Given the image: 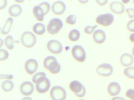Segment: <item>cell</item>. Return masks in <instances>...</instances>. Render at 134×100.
Masks as SVG:
<instances>
[{"label":"cell","instance_id":"cell-1","mask_svg":"<svg viewBox=\"0 0 134 100\" xmlns=\"http://www.w3.org/2000/svg\"><path fill=\"white\" fill-rule=\"evenodd\" d=\"M43 65L44 67L52 74H57L61 70V66L54 56L46 57L44 61Z\"/></svg>","mask_w":134,"mask_h":100},{"label":"cell","instance_id":"cell-2","mask_svg":"<svg viewBox=\"0 0 134 100\" xmlns=\"http://www.w3.org/2000/svg\"><path fill=\"white\" fill-rule=\"evenodd\" d=\"M69 88L71 91L74 92L75 95L78 97H83L86 94L85 87L78 80L72 81L70 84Z\"/></svg>","mask_w":134,"mask_h":100},{"label":"cell","instance_id":"cell-3","mask_svg":"<svg viewBox=\"0 0 134 100\" xmlns=\"http://www.w3.org/2000/svg\"><path fill=\"white\" fill-rule=\"evenodd\" d=\"M51 82L49 79L45 76L40 77L36 83V89L41 94L46 93L50 89Z\"/></svg>","mask_w":134,"mask_h":100},{"label":"cell","instance_id":"cell-4","mask_svg":"<svg viewBox=\"0 0 134 100\" xmlns=\"http://www.w3.org/2000/svg\"><path fill=\"white\" fill-rule=\"evenodd\" d=\"M50 96L52 100H65L66 97V91L61 86H55L51 90Z\"/></svg>","mask_w":134,"mask_h":100},{"label":"cell","instance_id":"cell-5","mask_svg":"<svg viewBox=\"0 0 134 100\" xmlns=\"http://www.w3.org/2000/svg\"><path fill=\"white\" fill-rule=\"evenodd\" d=\"M21 41L25 47L27 48H31L36 44V38L32 32L25 31L22 35Z\"/></svg>","mask_w":134,"mask_h":100},{"label":"cell","instance_id":"cell-6","mask_svg":"<svg viewBox=\"0 0 134 100\" xmlns=\"http://www.w3.org/2000/svg\"><path fill=\"white\" fill-rule=\"evenodd\" d=\"M63 26L62 21L60 19L54 18L49 22L47 26V31L51 34L58 33Z\"/></svg>","mask_w":134,"mask_h":100},{"label":"cell","instance_id":"cell-7","mask_svg":"<svg viewBox=\"0 0 134 100\" xmlns=\"http://www.w3.org/2000/svg\"><path fill=\"white\" fill-rule=\"evenodd\" d=\"M98 24L104 27L109 26L114 21V16L110 13L101 14L97 16L96 20Z\"/></svg>","mask_w":134,"mask_h":100},{"label":"cell","instance_id":"cell-8","mask_svg":"<svg viewBox=\"0 0 134 100\" xmlns=\"http://www.w3.org/2000/svg\"><path fill=\"white\" fill-rule=\"evenodd\" d=\"M72 53L74 58L78 61L83 62L86 58L85 50L82 46L76 45L72 48Z\"/></svg>","mask_w":134,"mask_h":100},{"label":"cell","instance_id":"cell-9","mask_svg":"<svg viewBox=\"0 0 134 100\" xmlns=\"http://www.w3.org/2000/svg\"><path fill=\"white\" fill-rule=\"evenodd\" d=\"M96 71L99 76L107 77L112 75L113 72V68L110 64L103 63L98 66Z\"/></svg>","mask_w":134,"mask_h":100},{"label":"cell","instance_id":"cell-10","mask_svg":"<svg viewBox=\"0 0 134 100\" xmlns=\"http://www.w3.org/2000/svg\"><path fill=\"white\" fill-rule=\"evenodd\" d=\"M48 49L51 53L54 54H59L63 50L62 44L58 41L52 40L49 41L47 44Z\"/></svg>","mask_w":134,"mask_h":100},{"label":"cell","instance_id":"cell-11","mask_svg":"<svg viewBox=\"0 0 134 100\" xmlns=\"http://www.w3.org/2000/svg\"><path fill=\"white\" fill-rule=\"evenodd\" d=\"M38 67L37 61L33 59H30L26 62L25 69L27 73L32 75L35 73Z\"/></svg>","mask_w":134,"mask_h":100},{"label":"cell","instance_id":"cell-12","mask_svg":"<svg viewBox=\"0 0 134 100\" xmlns=\"http://www.w3.org/2000/svg\"><path fill=\"white\" fill-rule=\"evenodd\" d=\"M34 89L33 84L30 81L23 82L20 86V91L25 96L31 95L34 92Z\"/></svg>","mask_w":134,"mask_h":100},{"label":"cell","instance_id":"cell-13","mask_svg":"<svg viewBox=\"0 0 134 100\" xmlns=\"http://www.w3.org/2000/svg\"><path fill=\"white\" fill-rule=\"evenodd\" d=\"M110 10L117 15L123 14L125 9L124 5L120 2L115 1L111 2L110 5Z\"/></svg>","mask_w":134,"mask_h":100},{"label":"cell","instance_id":"cell-14","mask_svg":"<svg viewBox=\"0 0 134 100\" xmlns=\"http://www.w3.org/2000/svg\"><path fill=\"white\" fill-rule=\"evenodd\" d=\"M65 9V4L62 1L55 2L52 6V11L55 15H62L64 12Z\"/></svg>","mask_w":134,"mask_h":100},{"label":"cell","instance_id":"cell-15","mask_svg":"<svg viewBox=\"0 0 134 100\" xmlns=\"http://www.w3.org/2000/svg\"><path fill=\"white\" fill-rule=\"evenodd\" d=\"M92 37L94 41L99 44L104 43L106 39L105 33L101 29L96 30L93 33Z\"/></svg>","mask_w":134,"mask_h":100},{"label":"cell","instance_id":"cell-16","mask_svg":"<svg viewBox=\"0 0 134 100\" xmlns=\"http://www.w3.org/2000/svg\"><path fill=\"white\" fill-rule=\"evenodd\" d=\"M121 86L119 83L117 82L110 83L107 87V91L109 94L111 96H115L118 95L121 91Z\"/></svg>","mask_w":134,"mask_h":100},{"label":"cell","instance_id":"cell-17","mask_svg":"<svg viewBox=\"0 0 134 100\" xmlns=\"http://www.w3.org/2000/svg\"><path fill=\"white\" fill-rule=\"evenodd\" d=\"M120 61L121 64L123 66L127 67L133 64L134 63V58L130 54L127 53H124L121 56Z\"/></svg>","mask_w":134,"mask_h":100},{"label":"cell","instance_id":"cell-18","mask_svg":"<svg viewBox=\"0 0 134 100\" xmlns=\"http://www.w3.org/2000/svg\"><path fill=\"white\" fill-rule=\"evenodd\" d=\"M8 11L10 15L17 17L21 15L22 11V9L19 5L15 4L10 7Z\"/></svg>","mask_w":134,"mask_h":100},{"label":"cell","instance_id":"cell-19","mask_svg":"<svg viewBox=\"0 0 134 100\" xmlns=\"http://www.w3.org/2000/svg\"><path fill=\"white\" fill-rule=\"evenodd\" d=\"M33 12L37 20L40 22H42L43 20L44 12L41 7L39 5L34 6L33 9Z\"/></svg>","mask_w":134,"mask_h":100},{"label":"cell","instance_id":"cell-20","mask_svg":"<svg viewBox=\"0 0 134 100\" xmlns=\"http://www.w3.org/2000/svg\"><path fill=\"white\" fill-rule=\"evenodd\" d=\"M33 30L34 32L39 35H42L45 33L46 29L45 26L43 24L41 23H36L33 27Z\"/></svg>","mask_w":134,"mask_h":100},{"label":"cell","instance_id":"cell-21","mask_svg":"<svg viewBox=\"0 0 134 100\" xmlns=\"http://www.w3.org/2000/svg\"><path fill=\"white\" fill-rule=\"evenodd\" d=\"M13 22V19L11 17L8 18L6 21L5 25L1 30V33L3 34L6 35L10 32Z\"/></svg>","mask_w":134,"mask_h":100},{"label":"cell","instance_id":"cell-22","mask_svg":"<svg viewBox=\"0 0 134 100\" xmlns=\"http://www.w3.org/2000/svg\"><path fill=\"white\" fill-rule=\"evenodd\" d=\"M14 85L12 81L6 80L2 83L1 87L2 89L5 92H9L13 90Z\"/></svg>","mask_w":134,"mask_h":100},{"label":"cell","instance_id":"cell-23","mask_svg":"<svg viewBox=\"0 0 134 100\" xmlns=\"http://www.w3.org/2000/svg\"><path fill=\"white\" fill-rule=\"evenodd\" d=\"M80 36V33L77 30L74 29L71 30L69 35V38L71 41H77Z\"/></svg>","mask_w":134,"mask_h":100},{"label":"cell","instance_id":"cell-24","mask_svg":"<svg viewBox=\"0 0 134 100\" xmlns=\"http://www.w3.org/2000/svg\"><path fill=\"white\" fill-rule=\"evenodd\" d=\"M14 40L13 37L10 35H8L6 37L5 39V45L7 47L9 50L14 49Z\"/></svg>","mask_w":134,"mask_h":100},{"label":"cell","instance_id":"cell-25","mask_svg":"<svg viewBox=\"0 0 134 100\" xmlns=\"http://www.w3.org/2000/svg\"><path fill=\"white\" fill-rule=\"evenodd\" d=\"M124 73L128 78L134 79V66H130L125 68L124 70Z\"/></svg>","mask_w":134,"mask_h":100},{"label":"cell","instance_id":"cell-26","mask_svg":"<svg viewBox=\"0 0 134 100\" xmlns=\"http://www.w3.org/2000/svg\"><path fill=\"white\" fill-rule=\"evenodd\" d=\"M39 5L43 10L44 15H46L50 10V5L48 2H43L40 3Z\"/></svg>","mask_w":134,"mask_h":100},{"label":"cell","instance_id":"cell-27","mask_svg":"<svg viewBox=\"0 0 134 100\" xmlns=\"http://www.w3.org/2000/svg\"><path fill=\"white\" fill-rule=\"evenodd\" d=\"M9 53L5 49H0V60L4 61L7 59L9 57Z\"/></svg>","mask_w":134,"mask_h":100},{"label":"cell","instance_id":"cell-28","mask_svg":"<svg viewBox=\"0 0 134 100\" xmlns=\"http://www.w3.org/2000/svg\"><path fill=\"white\" fill-rule=\"evenodd\" d=\"M66 22L68 24L74 25L76 22V17L75 15H70L66 18Z\"/></svg>","mask_w":134,"mask_h":100},{"label":"cell","instance_id":"cell-29","mask_svg":"<svg viewBox=\"0 0 134 100\" xmlns=\"http://www.w3.org/2000/svg\"><path fill=\"white\" fill-rule=\"evenodd\" d=\"M97 27H98V25H95L94 26H87L85 28V32L88 34H91Z\"/></svg>","mask_w":134,"mask_h":100},{"label":"cell","instance_id":"cell-30","mask_svg":"<svg viewBox=\"0 0 134 100\" xmlns=\"http://www.w3.org/2000/svg\"><path fill=\"white\" fill-rule=\"evenodd\" d=\"M42 76L46 77V74L45 73L43 72H40L37 73L35 74V75L33 76L32 77V81L34 83H36L37 80L40 77Z\"/></svg>","mask_w":134,"mask_h":100},{"label":"cell","instance_id":"cell-31","mask_svg":"<svg viewBox=\"0 0 134 100\" xmlns=\"http://www.w3.org/2000/svg\"><path fill=\"white\" fill-rule=\"evenodd\" d=\"M125 96L131 100H134V89L131 88L127 90L125 93Z\"/></svg>","mask_w":134,"mask_h":100},{"label":"cell","instance_id":"cell-32","mask_svg":"<svg viewBox=\"0 0 134 100\" xmlns=\"http://www.w3.org/2000/svg\"><path fill=\"white\" fill-rule=\"evenodd\" d=\"M127 27L130 32H134V19L131 20L128 22Z\"/></svg>","mask_w":134,"mask_h":100},{"label":"cell","instance_id":"cell-33","mask_svg":"<svg viewBox=\"0 0 134 100\" xmlns=\"http://www.w3.org/2000/svg\"><path fill=\"white\" fill-rule=\"evenodd\" d=\"M125 11L127 13L129 17L130 18H132L134 17V8H128L125 9Z\"/></svg>","mask_w":134,"mask_h":100},{"label":"cell","instance_id":"cell-34","mask_svg":"<svg viewBox=\"0 0 134 100\" xmlns=\"http://www.w3.org/2000/svg\"><path fill=\"white\" fill-rule=\"evenodd\" d=\"M14 76L12 75H6V74H1L0 76V79H12Z\"/></svg>","mask_w":134,"mask_h":100},{"label":"cell","instance_id":"cell-35","mask_svg":"<svg viewBox=\"0 0 134 100\" xmlns=\"http://www.w3.org/2000/svg\"><path fill=\"white\" fill-rule=\"evenodd\" d=\"M108 1L107 0H96V2L100 6H103L107 4Z\"/></svg>","mask_w":134,"mask_h":100},{"label":"cell","instance_id":"cell-36","mask_svg":"<svg viewBox=\"0 0 134 100\" xmlns=\"http://www.w3.org/2000/svg\"><path fill=\"white\" fill-rule=\"evenodd\" d=\"M7 1L5 0H1V6H0V9H3L6 7L7 5Z\"/></svg>","mask_w":134,"mask_h":100},{"label":"cell","instance_id":"cell-37","mask_svg":"<svg viewBox=\"0 0 134 100\" xmlns=\"http://www.w3.org/2000/svg\"><path fill=\"white\" fill-rule=\"evenodd\" d=\"M111 100H125V99L121 97H116L113 98Z\"/></svg>","mask_w":134,"mask_h":100},{"label":"cell","instance_id":"cell-38","mask_svg":"<svg viewBox=\"0 0 134 100\" xmlns=\"http://www.w3.org/2000/svg\"><path fill=\"white\" fill-rule=\"evenodd\" d=\"M129 40L132 42L134 43V33L131 34L129 36Z\"/></svg>","mask_w":134,"mask_h":100},{"label":"cell","instance_id":"cell-39","mask_svg":"<svg viewBox=\"0 0 134 100\" xmlns=\"http://www.w3.org/2000/svg\"><path fill=\"white\" fill-rule=\"evenodd\" d=\"M21 100H32V99L30 97H25L23 98Z\"/></svg>","mask_w":134,"mask_h":100},{"label":"cell","instance_id":"cell-40","mask_svg":"<svg viewBox=\"0 0 134 100\" xmlns=\"http://www.w3.org/2000/svg\"><path fill=\"white\" fill-rule=\"evenodd\" d=\"M121 2L124 4H127L130 2V1H129V0H123V1H121Z\"/></svg>","mask_w":134,"mask_h":100},{"label":"cell","instance_id":"cell-41","mask_svg":"<svg viewBox=\"0 0 134 100\" xmlns=\"http://www.w3.org/2000/svg\"><path fill=\"white\" fill-rule=\"evenodd\" d=\"M88 1H79V2L82 4H85Z\"/></svg>","mask_w":134,"mask_h":100},{"label":"cell","instance_id":"cell-42","mask_svg":"<svg viewBox=\"0 0 134 100\" xmlns=\"http://www.w3.org/2000/svg\"><path fill=\"white\" fill-rule=\"evenodd\" d=\"M15 1L18 2H24V1Z\"/></svg>","mask_w":134,"mask_h":100},{"label":"cell","instance_id":"cell-43","mask_svg":"<svg viewBox=\"0 0 134 100\" xmlns=\"http://www.w3.org/2000/svg\"><path fill=\"white\" fill-rule=\"evenodd\" d=\"M132 54H133V56H134V47H133V48H132Z\"/></svg>","mask_w":134,"mask_h":100},{"label":"cell","instance_id":"cell-44","mask_svg":"<svg viewBox=\"0 0 134 100\" xmlns=\"http://www.w3.org/2000/svg\"><path fill=\"white\" fill-rule=\"evenodd\" d=\"M84 100V99H80V100Z\"/></svg>","mask_w":134,"mask_h":100},{"label":"cell","instance_id":"cell-45","mask_svg":"<svg viewBox=\"0 0 134 100\" xmlns=\"http://www.w3.org/2000/svg\"><path fill=\"white\" fill-rule=\"evenodd\" d=\"M133 3H134V0H133Z\"/></svg>","mask_w":134,"mask_h":100}]
</instances>
